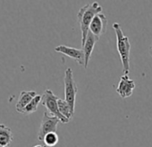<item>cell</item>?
<instances>
[{
	"mask_svg": "<svg viewBox=\"0 0 152 147\" xmlns=\"http://www.w3.org/2000/svg\"><path fill=\"white\" fill-rule=\"evenodd\" d=\"M102 10V7L97 1L87 4L79 10L77 14V19L82 32V47L84 45L86 41L87 35L90 30V25L92 20L97 15L101 14Z\"/></svg>",
	"mask_w": 152,
	"mask_h": 147,
	"instance_id": "1",
	"label": "cell"
},
{
	"mask_svg": "<svg viewBox=\"0 0 152 147\" xmlns=\"http://www.w3.org/2000/svg\"><path fill=\"white\" fill-rule=\"evenodd\" d=\"M113 29L116 36V49L120 56V59L123 65L124 75H128L130 72V51L131 43L128 37L124 34L121 25L118 23L113 24Z\"/></svg>",
	"mask_w": 152,
	"mask_h": 147,
	"instance_id": "2",
	"label": "cell"
},
{
	"mask_svg": "<svg viewBox=\"0 0 152 147\" xmlns=\"http://www.w3.org/2000/svg\"><path fill=\"white\" fill-rule=\"evenodd\" d=\"M64 101L70 105L72 110L74 112L75 109V101H76V95L78 93V86L76 85L73 77L72 70L69 67L64 72Z\"/></svg>",
	"mask_w": 152,
	"mask_h": 147,
	"instance_id": "3",
	"label": "cell"
},
{
	"mask_svg": "<svg viewBox=\"0 0 152 147\" xmlns=\"http://www.w3.org/2000/svg\"><path fill=\"white\" fill-rule=\"evenodd\" d=\"M58 99L59 98L56 96L50 89H47L42 94L41 104L47 109V112L48 114L56 117L60 120L61 123L66 124L69 122V120L61 115L59 109H58V102H57Z\"/></svg>",
	"mask_w": 152,
	"mask_h": 147,
	"instance_id": "4",
	"label": "cell"
},
{
	"mask_svg": "<svg viewBox=\"0 0 152 147\" xmlns=\"http://www.w3.org/2000/svg\"><path fill=\"white\" fill-rule=\"evenodd\" d=\"M59 122H60V120L56 117L52 116V115L48 114L47 111H45L43 114V118H42L39 128L38 135H37L38 140L43 141L45 136L48 134L53 133V132L56 133L57 126H58Z\"/></svg>",
	"mask_w": 152,
	"mask_h": 147,
	"instance_id": "5",
	"label": "cell"
},
{
	"mask_svg": "<svg viewBox=\"0 0 152 147\" xmlns=\"http://www.w3.org/2000/svg\"><path fill=\"white\" fill-rule=\"evenodd\" d=\"M55 51L57 53L64 54L70 58H72L75 60L80 65H83L84 67L85 63V57H84V52L82 49H76L65 45H59L55 48Z\"/></svg>",
	"mask_w": 152,
	"mask_h": 147,
	"instance_id": "6",
	"label": "cell"
},
{
	"mask_svg": "<svg viewBox=\"0 0 152 147\" xmlns=\"http://www.w3.org/2000/svg\"><path fill=\"white\" fill-rule=\"evenodd\" d=\"M134 89H135L134 81L130 79L128 75L122 76L116 88V93H118V95L123 99L129 98L132 95Z\"/></svg>",
	"mask_w": 152,
	"mask_h": 147,
	"instance_id": "7",
	"label": "cell"
},
{
	"mask_svg": "<svg viewBox=\"0 0 152 147\" xmlns=\"http://www.w3.org/2000/svg\"><path fill=\"white\" fill-rule=\"evenodd\" d=\"M107 25V18L106 17V15L102 13L99 14L92 20L90 25L89 32H91L92 34L99 38L106 32Z\"/></svg>",
	"mask_w": 152,
	"mask_h": 147,
	"instance_id": "8",
	"label": "cell"
},
{
	"mask_svg": "<svg viewBox=\"0 0 152 147\" xmlns=\"http://www.w3.org/2000/svg\"><path fill=\"white\" fill-rule=\"evenodd\" d=\"M99 37L95 36L91 32H89V33L87 35L86 41H85L84 45L82 47V49L84 52V57H85V63H84V68L85 69L88 67V65H89V62H90L91 54L93 52L94 47H95L96 43L99 41Z\"/></svg>",
	"mask_w": 152,
	"mask_h": 147,
	"instance_id": "9",
	"label": "cell"
},
{
	"mask_svg": "<svg viewBox=\"0 0 152 147\" xmlns=\"http://www.w3.org/2000/svg\"><path fill=\"white\" fill-rule=\"evenodd\" d=\"M37 93L35 91H23L20 93L18 101L15 105V109L18 112H20L22 110H23L36 96Z\"/></svg>",
	"mask_w": 152,
	"mask_h": 147,
	"instance_id": "10",
	"label": "cell"
},
{
	"mask_svg": "<svg viewBox=\"0 0 152 147\" xmlns=\"http://www.w3.org/2000/svg\"><path fill=\"white\" fill-rule=\"evenodd\" d=\"M14 140V134L10 127L0 124V147H9Z\"/></svg>",
	"mask_w": 152,
	"mask_h": 147,
	"instance_id": "11",
	"label": "cell"
},
{
	"mask_svg": "<svg viewBox=\"0 0 152 147\" xmlns=\"http://www.w3.org/2000/svg\"><path fill=\"white\" fill-rule=\"evenodd\" d=\"M57 102H58V109H59V111H60L61 115L70 121L74 116V112L72 110L70 105L66 102V101L62 100L60 98L58 99Z\"/></svg>",
	"mask_w": 152,
	"mask_h": 147,
	"instance_id": "12",
	"label": "cell"
},
{
	"mask_svg": "<svg viewBox=\"0 0 152 147\" xmlns=\"http://www.w3.org/2000/svg\"><path fill=\"white\" fill-rule=\"evenodd\" d=\"M41 98H42V95H37L23 110H22L19 113H22L23 115H30V114H32L34 113L35 111H37V109H38V106L39 104L41 102Z\"/></svg>",
	"mask_w": 152,
	"mask_h": 147,
	"instance_id": "13",
	"label": "cell"
},
{
	"mask_svg": "<svg viewBox=\"0 0 152 147\" xmlns=\"http://www.w3.org/2000/svg\"><path fill=\"white\" fill-rule=\"evenodd\" d=\"M58 141H59V137H58L57 134L55 133V132L48 134L45 136L44 140H43V142H44V143H45V145L47 147H54V146H56L57 144Z\"/></svg>",
	"mask_w": 152,
	"mask_h": 147,
	"instance_id": "14",
	"label": "cell"
},
{
	"mask_svg": "<svg viewBox=\"0 0 152 147\" xmlns=\"http://www.w3.org/2000/svg\"><path fill=\"white\" fill-rule=\"evenodd\" d=\"M33 147H47L45 144L43 145V144H36V145H34Z\"/></svg>",
	"mask_w": 152,
	"mask_h": 147,
	"instance_id": "15",
	"label": "cell"
},
{
	"mask_svg": "<svg viewBox=\"0 0 152 147\" xmlns=\"http://www.w3.org/2000/svg\"><path fill=\"white\" fill-rule=\"evenodd\" d=\"M150 54L152 55V44H151V46H150Z\"/></svg>",
	"mask_w": 152,
	"mask_h": 147,
	"instance_id": "16",
	"label": "cell"
}]
</instances>
